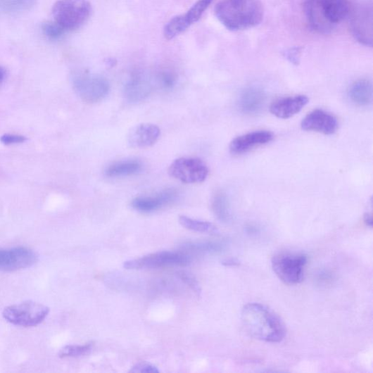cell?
I'll return each instance as SVG.
<instances>
[{
    "label": "cell",
    "mask_w": 373,
    "mask_h": 373,
    "mask_svg": "<svg viewBox=\"0 0 373 373\" xmlns=\"http://www.w3.org/2000/svg\"><path fill=\"white\" fill-rule=\"evenodd\" d=\"M220 23L231 31H241L259 25L264 10L260 0H222L215 7Z\"/></svg>",
    "instance_id": "obj_2"
},
{
    "label": "cell",
    "mask_w": 373,
    "mask_h": 373,
    "mask_svg": "<svg viewBox=\"0 0 373 373\" xmlns=\"http://www.w3.org/2000/svg\"><path fill=\"white\" fill-rule=\"evenodd\" d=\"M91 12V4L88 0H58L52 9L54 22L67 32L84 26Z\"/></svg>",
    "instance_id": "obj_4"
},
{
    "label": "cell",
    "mask_w": 373,
    "mask_h": 373,
    "mask_svg": "<svg viewBox=\"0 0 373 373\" xmlns=\"http://www.w3.org/2000/svg\"><path fill=\"white\" fill-rule=\"evenodd\" d=\"M72 84L77 96L90 103L99 102L106 98L110 90L106 78L89 73H76L72 77Z\"/></svg>",
    "instance_id": "obj_6"
},
{
    "label": "cell",
    "mask_w": 373,
    "mask_h": 373,
    "mask_svg": "<svg viewBox=\"0 0 373 373\" xmlns=\"http://www.w3.org/2000/svg\"><path fill=\"white\" fill-rule=\"evenodd\" d=\"M44 34L50 39L56 40L63 36L67 31L55 22H48L43 25Z\"/></svg>",
    "instance_id": "obj_27"
},
{
    "label": "cell",
    "mask_w": 373,
    "mask_h": 373,
    "mask_svg": "<svg viewBox=\"0 0 373 373\" xmlns=\"http://www.w3.org/2000/svg\"><path fill=\"white\" fill-rule=\"evenodd\" d=\"M91 349V343L82 346L70 345L61 349L58 355L61 358H78L88 355Z\"/></svg>",
    "instance_id": "obj_25"
},
{
    "label": "cell",
    "mask_w": 373,
    "mask_h": 373,
    "mask_svg": "<svg viewBox=\"0 0 373 373\" xmlns=\"http://www.w3.org/2000/svg\"><path fill=\"white\" fill-rule=\"evenodd\" d=\"M308 101L305 95L280 99L272 103L270 112L279 118L288 119L299 113Z\"/></svg>",
    "instance_id": "obj_17"
},
{
    "label": "cell",
    "mask_w": 373,
    "mask_h": 373,
    "mask_svg": "<svg viewBox=\"0 0 373 373\" xmlns=\"http://www.w3.org/2000/svg\"><path fill=\"white\" fill-rule=\"evenodd\" d=\"M307 256L303 254L280 253L272 259V267L278 278L287 285H296L303 279Z\"/></svg>",
    "instance_id": "obj_7"
},
{
    "label": "cell",
    "mask_w": 373,
    "mask_h": 373,
    "mask_svg": "<svg viewBox=\"0 0 373 373\" xmlns=\"http://www.w3.org/2000/svg\"><path fill=\"white\" fill-rule=\"evenodd\" d=\"M179 223L185 229L204 234L217 233V227L211 222L194 220L186 216H180Z\"/></svg>",
    "instance_id": "obj_23"
},
{
    "label": "cell",
    "mask_w": 373,
    "mask_h": 373,
    "mask_svg": "<svg viewBox=\"0 0 373 373\" xmlns=\"http://www.w3.org/2000/svg\"><path fill=\"white\" fill-rule=\"evenodd\" d=\"M177 276L183 282L191 286L195 293L198 294L201 293L199 284L193 275L185 272H181L177 273Z\"/></svg>",
    "instance_id": "obj_29"
},
{
    "label": "cell",
    "mask_w": 373,
    "mask_h": 373,
    "mask_svg": "<svg viewBox=\"0 0 373 373\" xmlns=\"http://www.w3.org/2000/svg\"><path fill=\"white\" fill-rule=\"evenodd\" d=\"M189 256L179 253L160 252L151 254L142 258L128 260L123 264V267L128 270L141 268H157L165 266L185 267L191 264Z\"/></svg>",
    "instance_id": "obj_9"
},
{
    "label": "cell",
    "mask_w": 373,
    "mask_h": 373,
    "mask_svg": "<svg viewBox=\"0 0 373 373\" xmlns=\"http://www.w3.org/2000/svg\"><path fill=\"white\" fill-rule=\"evenodd\" d=\"M177 192L174 189H167L155 196H139L132 200L131 205L134 210L142 213H151L158 211L174 203L177 198Z\"/></svg>",
    "instance_id": "obj_14"
},
{
    "label": "cell",
    "mask_w": 373,
    "mask_h": 373,
    "mask_svg": "<svg viewBox=\"0 0 373 373\" xmlns=\"http://www.w3.org/2000/svg\"><path fill=\"white\" fill-rule=\"evenodd\" d=\"M212 209L220 221L222 222L230 221L232 215L229 199L222 192H218L213 196Z\"/></svg>",
    "instance_id": "obj_22"
},
{
    "label": "cell",
    "mask_w": 373,
    "mask_h": 373,
    "mask_svg": "<svg viewBox=\"0 0 373 373\" xmlns=\"http://www.w3.org/2000/svg\"><path fill=\"white\" fill-rule=\"evenodd\" d=\"M302 50L303 49L299 47L290 49L285 52V57L292 64L298 65L300 63Z\"/></svg>",
    "instance_id": "obj_31"
},
{
    "label": "cell",
    "mask_w": 373,
    "mask_h": 373,
    "mask_svg": "<svg viewBox=\"0 0 373 373\" xmlns=\"http://www.w3.org/2000/svg\"><path fill=\"white\" fill-rule=\"evenodd\" d=\"M26 140L27 138L25 137L15 134H6L0 138V141L5 144L23 143Z\"/></svg>",
    "instance_id": "obj_32"
},
{
    "label": "cell",
    "mask_w": 373,
    "mask_h": 373,
    "mask_svg": "<svg viewBox=\"0 0 373 373\" xmlns=\"http://www.w3.org/2000/svg\"><path fill=\"white\" fill-rule=\"evenodd\" d=\"M222 263L225 265H235L238 264V262L234 260H229L224 261Z\"/></svg>",
    "instance_id": "obj_35"
},
{
    "label": "cell",
    "mask_w": 373,
    "mask_h": 373,
    "mask_svg": "<svg viewBox=\"0 0 373 373\" xmlns=\"http://www.w3.org/2000/svg\"><path fill=\"white\" fill-rule=\"evenodd\" d=\"M213 1L214 0H197L188 12L172 18L164 27L163 34L165 39H174L198 22Z\"/></svg>",
    "instance_id": "obj_10"
},
{
    "label": "cell",
    "mask_w": 373,
    "mask_h": 373,
    "mask_svg": "<svg viewBox=\"0 0 373 373\" xmlns=\"http://www.w3.org/2000/svg\"><path fill=\"white\" fill-rule=\"evenodd\" d=\"M37 255L27 247L0 248V272H13L34 265Z\"/></svg>",
    "instance_id": "obj_11"
},
{
    "label": "cell",
    "mask_w": 373,
    "mask_h": 373,
    "mask_svg": "<svg viewBox=\"0 0 373 373\" xmlns=\"http://www.w3.org/2000/svg\"><path fill=\"white\" fill-rule=\"evenodd\" d=\"M241 321L247 334L267 343H279L285 337L286 328L272 310L260 303H248L241 312Z\"/></svg>",
    "instance_id": "obj_1"
},
{
    "label": "cell",
    "mask_w": 373,
    "mask_h": 373,
    "mask_svg": "<svg viewBox=\"0 0 373 373\" xmlns=\"http://www.w3.org/2000/svg\"><path fill=\"white\" fill-rule=\"evenodd\" d=\"M49 312V307L27 301L6 307L4 310L3 317L12 324L28 327L42 323Z\"/></svg>",
    "instance_id": "obj_5"
},
{
    "label": "cell",
    "mask_w": 373,
    "mask_h": 373,
    "mask_svg": "<svg viewBox=\"0 0 373 373\" xmlns=\"http://www.w3.org/2000/svg\"><path fill=\"white\" fill-rule=\"evenodd\" d=\"M37 0H0V8L8 12H23L31 10Z\"/></svg>",
    "instance_id": "obj_24"
},
{
    "label": "cell",
    "mask_w": 373,
    "mask_h": 373,
    "mask_svg": "<svg viewBox=\"0 0 373 373\" xmlns=\"http://www.w3.org/2000/svg\"><path fill=\"white\" fill-rule=\"evenodd\" d=\"M170 175L185 184L204 182L209 175L206 163L196 158H180L175 160L169 168Z\"/></svg>",
    "instance_id": "obj_8"
},
{
    "label": "cell",
    "mask_w": 373,
    "mask_h": 373,
    "mask_svg": "<svg viewBox=\"0 0 373 373\" xmlns=\"http://www.w3.org/2000/svg\"><path fill=\"white\" fill-rule=\"evenodd\" d=\"M129 372L133 373H158L159 370L152 364L142 362L132 367Z\"/></svg>",
    "instance_id": "obj_30"
},
{
    "label": "cell",
    "mask_w": 373,
    "mask_h": 373,
    "mask_svg": "<svg viewBox=\"0 0 373 373\" xmlns=\"http://www.w3.org/2000/svg\"><path fill=\"white\" fill-rule=\"evenodd\" d=\"M160 135V130L155 124L141 123L131 129L128 143L133 148H148L153 146Z\"/></svg>",
    "instance_id": "obj_15"
},
{
    "label": "cell",
    "mask_w": 373,
    "mask_h": 373,
    "mask_svg": "<svg viewBox=\"0 0 373 373\" xmlns=\"http://www.w3.org/2000/svg\"><path fill=\"white\" fill-rule=\"evenodd\" d=\"M141 164L137 160H123L116 162L106 170V175L110 178L129 177L137 175L141 170Z\"/></svg>",
    "instance_id": "obj_21"
},
{
    "label": "cell",
    "mask_w": 373,
    "mask_h": 373,
    "mask_svg": "<svg viewBox=\"0 0 373 373\" xmlns=\"http://www.w3.org/2000/svg\"><path fill=\"white\" fill-rule=\"evenodd\" d=\"M265 101L264 91L256 87L246 89L239 96V107L246 115L258 113L263 108Z\"/></svg>",
    "instance_id": "obj_19"
},
{
    "label": "cell",
    "mask_w": 373,
    "mask_h": 373,
    "mask_svg": "<svg viewBox=\"0 0 373 373\" xmlns=\"http://www.w3.org/2000/svg\"><path fill=\"white\" fill-rule=\"evenodd\" d=\"M348 94L355 105L360 107L368 106L372 101V82L367 79L358 80L351 84Z\"/></svg>",
    "instance_id": "obj_20"
},
{
    "label": "cell",
    "mask_w": 373,
    "mask_h": 373,
    "mask_svg": "<svg viewBox=\"0 0 373 373\" xmlns=\"http://www.w3.org/2000/svg\"><path fill=\"white\" fill-rule=\"evenodd\" d=\"M177 75L171 70H162L157 75L158 84L163 90L173 89L177 84Z\"/></svg>",
    "instance_id": "obj_26"
},
{
    "label": "cell",
    "mask_w": 373,
    "mask_h": 373,
    "mask_svg": "<svg viewBox=\"0 0 373 373\" xmlns=\"http://www.w3.org/2000/svg\"><path fill=\"white\" fill-rule=\"evenodd\" d=\"M274 138V134L267 131H258L244 134L232 141L230 151L233 154H243L271 142Z\"/></svg>",
    "instance_id": "obj_16"
},
{
    "label": "cell",
    "mask_w": 373,
    "mask_h": 373,
    "mask_svg": "<svg viewBox=\"0 0 373 373\" xmlns=\"http://www.w3.org/2000/svg\"><path fill=\"white\" fill-rule=\"evenodd\" d=\"M352 34L361 44L372 45V9L367 4L358 6L352 14L350 20Z\"/></svg>",
    "instance_id": "obj_12"
},
{
    "label": "cell",
    "mask_w": 373,
    "mask_h": 373,
    "mask_svg": "<svg viewBox=\"0 0 373 373\" xmlns=\"http://www.w3.org/2000/svg\"><path fill=\"white\" fill-rule=\"evenodd\" d=\"M152 89L149 80L144 75L137 73L130 77L124 87V96L130 103H138L147 99Z\"/></svg>",
    "instance_id": "obj_18"
},
{
    "label": "cell",
    "mask_w": 373,
    "mask_h": 373,
    "mask_svg": "<svg viewBox=\"0 0 373 373\" xmlns=\"http://www.w3.org/2000/svg\"><path fill=\"white\" fill-rule=\"evenodd\" d=\"M184 247L201 253H216L220 252L222 248L220 244L214 243L189 244H185Z\"/></svg>",
    "instance_id": "obj_28"
},
{
    "label": "cell",
    "mask_w": 373,
    "mask_h": 373,
    "mask_svg": "<svg viewBox=\"0 0 373 373\" xmlns=\"http://www.w3.org/2000/svg\"><path fill=\"white\" fill-rule=\"evenodd\" d=\"M303 8L310 28L320 33L333 30L350 11L348 0H305Z\"/></svg>",
    "instance_id": "obj_3"
},
{
    "label": "cell",
    "mask_w": 373,
    "mask_h": 373,
    "mask_svg": "<svg viewBox=\"0 0 373 373\" xmlns=\"http://www.w3.org/2000/svg\"><path fill=\"white\" fill-rule=\"evenodd\" d=\"M364 221L365 222V224L372 227V215L371 214H365V217H364Z\"/></svg>",
    "instance_id": "obj_33"
},
{
    "label": "cell",
    "mask_w": 373,
    "mask_h": 373,
    "mask_svg": "<svg viewBox=\"0 0 373 373\" xmlns=\"http://www.w3.org/2000/svg\"><path fill=\"white\" fill-rule=\"evenodd\" d=\"M301 128L304 131L331 135L336 132L339 122L333 115L322 110H316L305 116L301 122Z\"/></svg>",
    "instance_id": "obj_13"
},
{
    "label": "cell",
    "mask_w": 373,
    "mask_h": 373,
    "mask_svg": "<svg viewBox=\"0 0 373 373\" xmlns=\"http://www.w3.org/2000/svg\"><path fill=\"white\" fill-rule=\"evenodd\" d=\"M6 77V70L2 67H0V84L4 80Z\"/></svg>",
    "instance_id": "obj_34"
}]
</instances>
